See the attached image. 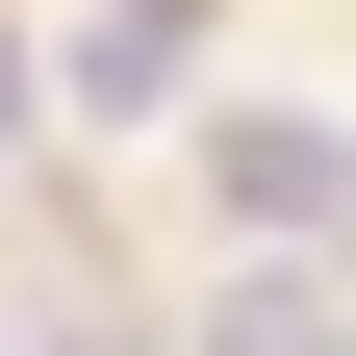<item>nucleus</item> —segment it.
<instances>
[{"label": "nucleus", "mask_w": 356, "mask_h": 356, "mask_svg": "<svg viewBox=\"0 0 356 356\" xmlns=\"http://www.w3.org/2000/svg\"><path fill=\"white\" fill-rule=\"evenodd\" d=\"M229 204H254V229H331L356 153H331V127H229Z\"/></svg>", "instance_id": "obj_1"}, {"label": "nucleus", "mask_w": 356, "mask_h": 356, "mask_svg": "<svg viewBox=\"0 0 356 356\" xmlns=\"http://www.w3.org/2000/svg\"><path fill=\"white\" fill-rule=\"evenodd\" d=\"M76 102H102V127L178 102V0H102V26H76Z\"/></svg>", "instance_id": "obj_2"}, {"label": "nucleus", "mask_w": 356, "mask_h": 356, "mask_svg": "<svg viewBox=\"0 0 356 356\" xmlns=\"http://www.w3.org/2000/svg\"><path fill=\"white\" fill-rule=\"evenodd\" d=\"M204 356H356V280H229Z\"/></svg>", "instance_id": "obj_3"}]
</instances>
